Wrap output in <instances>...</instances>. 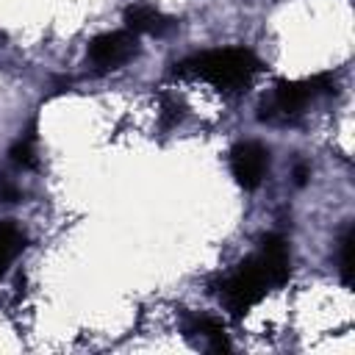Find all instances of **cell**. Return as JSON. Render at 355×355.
I'll use <instances>...</instances> for the list:
<instances>
[{"instance_id":"8fae6325","label":"cell","mask_w":355,"mask_h":355,"mask_svg":"<svg viewBox=\"0 0 355 355\" xmlns=\"http://www.w3.org/2000/svg\"><path fill=\"white\" fill-rule=\"evenodd\" d=\"M294 178H297V183L302 186V183L308 180V169H305V166H297V169H294Z\"/></svg>"},{"instance_id":"52a82bcc","label":"cell","mask_w":355,"mask_h":355,"mask_svg":"<svg viewBox=\"0 0 355 355\" xmlns=\"http://www.w3.org/2000/svg\"><path fill=\"white\" fill-rule=\"evenodd\" d=\"M186 333L194 336V338H200L202 347L211 349V352H225V349H230L222 324H219L216 319H211V316H194V319H189V322H186Z\"/></svg>"},{"instance_id":"7a4b0ae2","label":"cell","mask_w":355,"mask_h":355,"mask_svg":"<svg viewBox=\"0 0 355 355\" xmlns=\"http://www.w3.org/2000/svg\"><path fill=\"white\" fill-rule=\"evenodd\" d=\"M261 69V61L255 58L252 50L247 47H216V50H202L180 64H175V75L180 78H197L219 92H236L252 80V75Z\"/></svg>"},{"instance_id":"277c9868","label":"cell","mask_w":355,"mask_h":355,"mask_svg":"<svg viewBox=\"0 0 355 355\" xmlns=\"http://www.w3.org/2000/svg\"><path fill=\"white\" fill-rule=\"evenodd\" d=\"M136 53H139L136 33H130V31L125 28V31H108V33L94 36V39L89 42L86 58H89V64H92L97 72H111V69L125 67Z\"/></svg>"},{"instance_id":"30bf717a","label":"cell","mask_w":355,"mask_h":355,"mask_svg":"<svg viewBox=\"0 0 355 355\" xmlns=\"http://www.w3.org/2000/svg\"><path fill=\"white\" fill-rule=\"evenodd\" d=\"M352 227L344 230L341 236V250H338V269H341V283L344 286H352Z\"/></svg>"},{"instance_id":"6da1fadb","label":"cell","mask_w":355,"mask_h":355,"mask_svg":"<svg viewBox=\"0 0 355 355\" xmlns=\"http://www.w3.org/2000/svg\"><path fill=\"white\" fill-rule=\"evenodd\" d=\"M288 275H291L288 244L277 233H269L261 239V247L222 280V302L230 311V316L241 319L272 288L283 286Z\"/></svg>"},{"instance_id":"ba28073f","label":"cell","mask_w":355,"mask_h":355,"mask_svg":"<svg viewBox=\"0 0 355 355\" xmlns=\"http://www.w3.org/2000/svg\"><path fill=\"white\" fill-rule=\"evenodd\" d=\"M22 250H25V233L14 222H0V277L8 272V266L17 261Z\"/></svg>"},{"instance_id":"3957f363","label":"cell","mask_w":355,"mask_h":355,"mask_svg":"<svg viewBox=\"0 0 355 355\" xmlns=\"http://www.w3.org/2000/svg\"><path fill=\"white\" fill-rule=\"evenodd\" d=\"M333 92V78L330 75H313L305 80H280L269 100L261 105V119L263 122H288L294 119L311 100L330 94Z\"/></svg>"},{"instance_id":"5b68a950","label":"cell","mask_w":355,"mask_h":355,"mask_svg":"<svg viewBox=\"0 0 355 355\" xmlns=\"http://www.w3.org/2000/svg\"><path fill=\"white\" fill-rule=\"evenodd\" d=\"M269 169V150L258 141H239L230 150V175L244 189L252 191L263 183Z\"/></svg>"},{"instance_id":"8992f818","label":"cell","mask_w":355,"mask_h":355,"mask_svg":"<svg viewBox=\"0 0 355 355\" xmlns=\"http://www.w3.org/2000/svg\"><path fill=\"white\" fill-rule=\"evenodd\" d=\"M125 28L130 33H147V36H164L175 28V19L166 17L164 11H158L155 6H147V3H136L125 11Z\"/></svg>"},{"instance_id":"9c48e42d","label":"cell","mask_w":355,"mask_h":355,"mask_svg":"<svg viewBox=\"0 0 355 355\" xmlns=\"http://www.w3.org/2000/svg\"><path fill=\"white\" fill-rule=\"evenodd\" d=\"M11 161L17 164V166H22V169H33L36 166V139H33V133H28V136H19V141L11 147Z\"/></svg>"}]
</instances>
